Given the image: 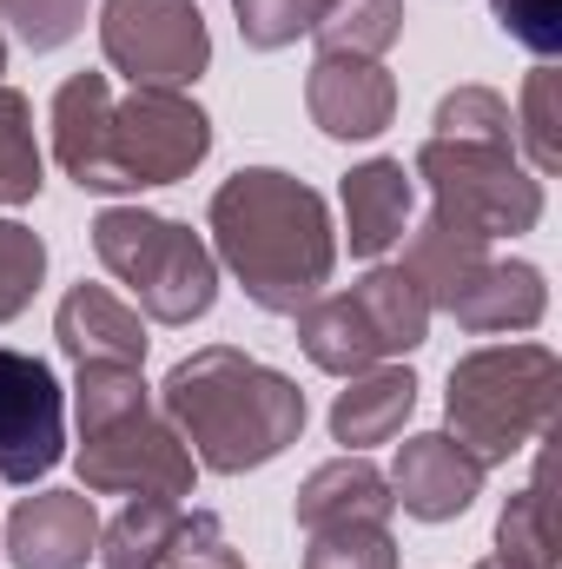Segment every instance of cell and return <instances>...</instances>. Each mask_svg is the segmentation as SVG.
Returning a JSON list of instances; mask_svg holds the SVG:
<instances>
[{
  "mask_svg": "<svg viewBox=\"0 0 562 569\" xmlns=\"http://www.w3.org/2000/svg\"><path fill=\"white\" fill-rule=\"evenodd\" d=\"M398 497H391V477L364 457V450H344L331 463H318L298 490V530H344V523H391Z\"/></svg>",
  "mask_w": 562,
  "mask_h": 569,
  "instance_id": "cell-15",
  "label": "cell"
},
{
  "mask_svg": "<svg viewBox=\"0 0 562 569\" xmlns=\"http://www.w3.org/2000/svg\"><path fill=\"white\" fill-rule=\"evenodd\" d=\"M556 351L550 345H483L450 365V437L476 463H510L543 443L556 418Z\"/></svg>",
  "mask_w": 562,
  "mask_h": 569,
  "instance_id": "cell-5",
  "label": "cell"
},
{
  "mask_svg": "<svg viewBox=\"0 0 562 569\" xmlns=\"http://www.w3.org/2000/svg\"><path fill=\"white\" fill-rule=\"evenodd\" d=\"M0 73H7V40H0Z\"/></svg>",
  "mask_w": 562,
  "mask_h": 569,
  "instance_id": "cell-33",
  "label": "cell"
},
{
  "mask_svg": "<svg viewBox=\"0 0 562 569\" xmlns=\"http://www.w3.org/2000/svg\"><path fill=\"white\" fill-rule=\"evenodd\" d=\"M304 569H398L391 523H344V530H311Z\"/></svg>",
  "mask_w": 562,
  "mask_h": 569,
  "instance_id": "cell-26",
  "label": "cell"
},
{
  "mask_svg": "<svg viewBox=\"0 0 562 569\" xmlns=\"http://www.w3.org/2000/svg\"><path fill=\"white\" fill-rule=\"evenodd\" d=\"M40 279H47V239L27 232L20 219H0V325L27 311Z\"/></svg>",
  "mask_w": 562,
  "mask_h": 569,
  "instance_id": "cell-27",
  "label": "cell"
},
{
  "mask_svg": "<svg viewBox=\"0 0 562 569\" xmlns=\"http://www.w3.org/2000/svg\"><path fill=\"white\" fill-rule=\"evenodd\" d=\"M423 331H430V298L404 266H378L351 291H318L298 311V345L331 378H358L398 351H418Z\"/></svg>",
  "mask_w": 562,
  "mask_h": 569,
  "instance_id": "cell-7",
  "label": "cell"
},
{
  "mask_svg": "<svg viewBox=\"0 0 562 569\" xmlns=\"http://www.w3.org/2000/svg\"><path fill=\"white\" fill-rule=\"evenodd\" d=\"M212 259L245 284V298L259 311L298 318L338 266V232L324 199L272 166H245L212 192Z\"/></svg>",
  "mask_w": 562,
  "mask_h": 569,
  "instance_id": "cell-2",
  "label": "cell"
},
{
  "mask_svg": "<svg viewBox=\"0 0 562 569\" xmlns=\"http://www.w3.org/2000/svg\"><path fill=\"white\" fill-rule=\"evenodd\" d=\"M100 550V510L87 490H40L7 517V563L13 569H87Z\"/></svg>",
  "mask_w": 562,
  "mask_h": 569,
  "instance_id": "cell-12",
  "label": "cell"
},
{
  "mask_svg": "<svg viewBox=\"0 0 562 569\" xmlns=\"http://www.w3.org/2000/svg\"><path fill=\"white\" fill-rule=\"evenodd\" d=\"M398 33H404V0H324L311 20L318 53H351V60L391 53Z\"/></svg>",
  "mask_w": 562,
  "mask_h": 569,
  "instance_id": "cell-22",
  "label": "cell"
},
{
  "mask_svg": "<svg viewBox=\"0 0 562 569\" xmlns=\"http://www.w3.org/2000/svg\"><path fill=\"white\" fill-rule=\"evenodd\" d=\"M232 7H239V33H245V47L279 53V47H291L298 33H311V20H318L324 0H232Z\"/></svg>",
  "mask_w": 562,
  "mask_h": 569,
  "instance_id": "cell-29",
  "label": "cell"
},
{
  "mask_svg": "<svg viewBox=\"0 0 562 569\" xmlns=\"http://www.w3.org/2000/svg\"><path fill=\"white\" fill-rule=\"evenodd\" d=\"M418 179L430 186L436 212L463 219L476 239H516L543 219V179L516 159V146L430 140L418 146Z\"/></svg>",
  "mask_w": 562,
  "mask_h": 569,
  "instance_id": "cell-8",
  "label": "cell"
},
{
  "mask_svg": "<svg viewBox=\"0 0 562 569\" xmlns=\"http://www.w3.org/2000/svg\"><path fill=\"white\" fill-rule=\"evenodd\" d=\"M443 311H450L463 331H530V325H543L550 291H543V272H536V266H523V259H490Z\"/></svg>",
  "mask_w": 562,
  "mask_h": 569,
  "instance_id": "cell-17",
  "label": "cell"
},
{
  "mask_svg": "<svg viewBox=\"0 0 562 569\" xmlns=\"http://www.w3.org/2000/svg\"><path fill=\"white\" fill-rule=\"evenodd\" d=\"M411 226V172L404 159H364L344 172V239L351 259H384Z\"/></svg>",
  "mask_w": 562,
  "mask_h": 569,
  "instance_id": "cell-16",
  "label": "cell"
},
{
  "mask_svg": "<svg viewBox=\"0 0 562 569\" xmlns=\"http://www.w3.org/2000/svg\"><path fill=\"white\" fill-rule=\"evenodd\" d=\"M100 53L133 87L185 93L212 67V33L199 0H107L100 7Z\"/></svg>",
  "mask_w": 562,
  "mask_h": 569,
  "instance_id": "cell-9",
  "label": "cell"
},
{
  "mask_svg": "<svg viewBox=\"0 0 562 569\" xmlns=\"http://www.w3.org/2000/svg\"><path fill=\"white\" fill-rule=\"evenodd\" d=\"M510 120H516V140L530 146V172L550 179L562 166V73L550 60H536V73L523 80V113Z\"/></svg>",
  "mask_w": 562,
  "mask_h": 569,
  "instance_id": "cell-23",
  "label": "cell"
},
{
  "mask_svg": "<svg viewBox=\"0 0 562 569\" xmlns=\"http://www.w3.org/2000/svg\"><path fill=\"white\" fill-rule=\"evenodd\" d=\"M179 523H185V503L179 497H133L113 523H100V563L107 569H159L165 550L179 543Z\"/></svg>",
  "mask_w": 562,
  "mask_h": 569,
  "instance_id": "cell-20",
  "label": "cell"
},
{
  "mask_svg": "<svg viewBox=\"0 0 562 569\" xmlns=\"http://www.w3.org/2000/svg\"><path fill=\"white\" fill-rule=\"evenodd\" d=\"M496 557L516 569H556V510H550V457H536L530 483L496 517Z\"/></svg>",
  "mask_w": 562,
  "mask_h": 569,
  "instance_id": "cell-21",
  "label": "cell"
},
{
  "mask_svg": "<svg viewBox=\"0 0 562 569\" xmlns=\"http://www.w3.org/2000/svg\"><path fill=\"white\" fill-rule=\"evenodd\" d=\"M304 107L331 140H378L398 120V80L378 60L351 53H318L304 80Z\"/></svg>",
  "mask_w": 562,
  "mask_h": 569,
  "instance_id": "cell-13",
  "label": "cell"
},
{
  "mask_svg": "<svg viewBox=\"0 0 562 569\" xmlns=\"http://www.w3.org/2000/svg\"><path fill=\"white\" fill-rule=\"evenodd\" d=\"M80 411V483L87 497H192V450L152 411L140 365H80L73 378Z\"/></svg>",
  "mask_w": 562,
  "mask_h": 569,
  "instance_id": "cell-4",
  "label": "cell"
},
{
  "mask_svg": "<svg viewBox=\"0 0 562 569\" xmlns=\"http://www.w3.org/2000/svg\"><path fill=\"white\" fill-rule=\"evenodd\" d=\"M476 569H516V563H503V557H483V563H476Z\"/></svg>",
  "mask_w": 562,
  "mask_h": 569,
  "instance_id": "cell-32",
  "label": "cell"
},
{
  "mask_svg": "<svg viewBox=\"0 0 562 569\" xmlns=\"http://www.w3.org/2000/svg\"><path fill=\"white\" fill-rule=\"evenodd\" d=\"M93 252L127 284V298L152 325H192L219 298L212 246L179 219H159V212H140V206H107L93 219Z\"/></svg>",
  "mask_w": 562,
  "mask_h": 569,
  "instance_id": "cell-6",
  "label": "cell"
},
{
  "mask_svg": "<svg viewBox=\"0 0 562 569\" xmlns=\"http://www.w3.org/2000/svg\"><path fill=\"white\" fill-rule=\"evenodd\" d=\"M159 569H245V557L232 550V537H225V523H219L212 510H185L179 543L165 550Z\"/></svg>",
  "mask_w": 562,
  "mask_h": 569,
  "instance_id": "cell-30",
  "label": "cell"
},
{
  "mask_svg": "<svg viewBox=\"0 0 562 569\" xmlns=\"http://www.w3.org/2000/svg\"><path fill=\"white\" fill-rule=\"evenodd\" d=\"M53 338L73 365H145V318L107 284H73L53 311Z\"/></svg>",
  "mask_w": 562,
  "mask_h": 569,
  "instance_id": "cell-14",
  "label": "cell"
},
{
  "mask_svg": "<svg viewBox=\"0 0 562 569\" xmlns=\"http://www.w3.org/2000/svg\"><path fill=\"white\" fill-rule=\"evenodd\" d=\"M490 463H476L450 430H423L398 443V463H391V497L418 517V523H450L476 503Z\"/></svg>",
  "mask_w": 562,
  "mask_h": 569,
  "instance_id": "cell-11",
  "label": "cell"
},
{
  "mask_svg": "<svg viewBox=\"0 0 562 569\" xmlns=\"http://www.w3.org/2000/svg\"><path fill=\"white\" fill-rule=\"evenodd\" d=\"M0 20L20 33V47L53 53L87 27V0H0Z\"/></svg>",
  "mask_w": 562,
  "mask_h": 569,
  "instance_id": "cell-28",
  "label": "cell"
},
{
  "mask_svg": "<svg viewBox=\"0 0 562 569\" xmlns=\"http://www.w3.org/2000/svg\"><path fill=\"white\" fill-rule=\"evenodd\" d=\"M205 152H212V120L172 87H133L127 100H113L107 73H73L53 93V159L87 192L172 186Z\"/></svg>",
  "mask_w": 562,
  "mask_h": 569,
  "instance_id": "cell-1",
  "label": "cell"
},
{
  "mask_svg": "<svg viewBox=\"0 0 562 569\" xmlns=\"http://www.w3.org/2000/svg\"><path fill=\"white\" fill-rule=\"evenodd\" d=\"M483 266H490V239H476L463 219H450V212L430 206V219L418 226V239H411V252H404V272L423 284L430 311H443Z\"/></svg>",
  "mask_w": 562,
  "mask_h": 569,
  "instance_id": "cell-19",
  "label": "cell"
},
{
  "mask_svg": "<svg viewBox=\"0 0 562 569\" xmlns=\"http://www.w3.org/2000/svg\"><path fill=\"white\" fill-rule=\"evenodd\" d=\"M40 199V146H33V113L13 87H0V206Z\"/></svg>",
  "mask_w": 562,
  "mask_h": 569,
  "instance_id": "cell-24",
  "label": "cell"
},
{
  "mask_svg": "<svg viewBox=\"0 0 562 569\" xmlns=\"http://www.w3.org/2000/svg\"><path fill=\"white\" fill-rule=\"evenodd\" d=\"M67 457V398L47 358L0 345V483H40Z\"/></svg>",
  "mask_w": 562,
  "mask_h": 569,
  "instance_id": "cell-10",
  "label": "cell"
},
{
  "mask_svg": "<svg viewBox=\"0 0 562 569\" xmlns=\"http://www.w3.org/2000/svg\"><path fill=\"white\" fill-rule=\"evenodd\" d=\"M490 13L523 53H536V60L562 53V0H490Z\"/></svg>",
  "mask_w": 562,
  "mask_h": 569,
  "instance_id": "cell-31",
  "label": "cell"
},
{
  "mask_svg": "<svg viewBox=\"0 0 562 569\" xmlns=\"http://www.w3.org/2000/svg\"><path fill=\"white\" fill-rule=\"evenodd\" d=\"M159 411L185 437L199 470L245 477V470L272 463L284 443H298L304 391L284 371L232 351V345H205V351H192V358H179L165 371Z\"/></svg>",
  "mask_w": 562,
  "mask_h": 569,
  "instance_id": "cell-3",
  "label": "cell"
},
{
  "mask_svg": "<svg viewBox=\"0 0 562 569\" xmlns=\"http://www.w3.org/2000/svg\"><path fill=\"white\" fill-rule=\"evenodd\" d=\"M418 411V378L404 365H378V371H358L338 405H331V437L344 450H371V443H391L404 418Z\"/></svg>",
  "mask_w": 562,
  "mask_h": 569,
  "instance_id": "cell-18",
  "label": "cell"
},
{
  "mask_svg": "<svg viewBox=\"0 0 562 569\" xmlns=\"http://www.w3.org/2000/svg\"><path fill=\"white\" fill-rule=\"evenodd\" d=\"M436 140H476V146H516V120H510V100L490 93V87H456L436 100Z\"/></svg>",
  "mask_w": 562,
  "mask_h": 569,
  "instance_id": "cell-25",
  "label": "cell"
}]
</instances>
